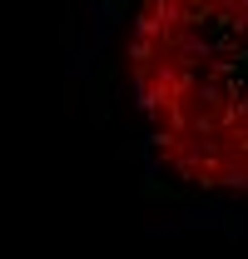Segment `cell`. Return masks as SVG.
I'll list each match as a JSON object with an SVG mask.
<instances>
[{"label":"cell","instance_id":"cell-1","mask_svg":"<svg viewBox=\"0 0 248 259\" xmlns=\"http://www.w3.org/2000/svg\"><path fill=\"white\" fill-rule=\"evenodd\" d=\"M129 90L159 169L248 199V0H139Z\"/></svg>","mask_w":248,"mask_h":259}]
</instances>
